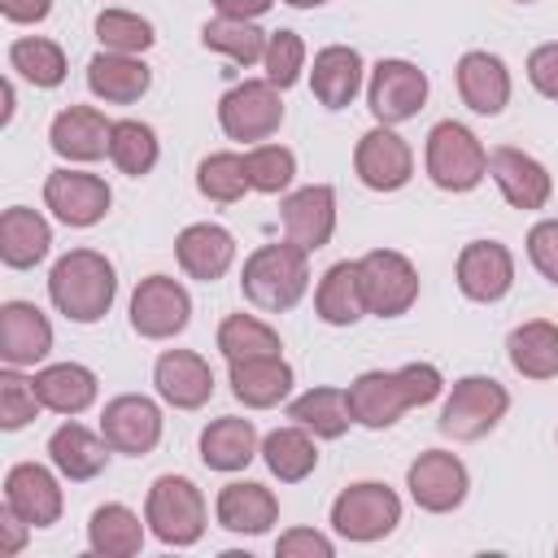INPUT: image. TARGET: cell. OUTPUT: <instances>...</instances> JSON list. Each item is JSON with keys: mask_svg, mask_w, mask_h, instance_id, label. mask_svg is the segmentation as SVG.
<instances>
[{"mask_svg": "<svg viewBox=\"0 0 558 558\" xmlns=\"http://www.w3.org/2000/svg\"><path fill=\"white\" fill-rule=\"evenodd\" d=\"M44 205H48L52 218L65 222V227H96V222L109 214L113 192H109V183H105L100 174L61 166V170H52V174L44 179Z\"/></svg>", "mask_w": 558, "mask_h": 558, "instance_id": "cell-12", "label": "cell"}, {"mask_svg": "<svg viewBox=\"0 0 558 558\" xmlns=\"http://www.w3.org/2000/svg\"><path fill=\"white\" fill-rule=\"evenodd\" d=\"M266 31L257 26V22H248V17H214V22H205L201 26V44L205 48H214V52H222V57H231L235 65H257L262 57H266Z\"/></svg>", "mask_w": 558, "mask_h": 558, "instance_id": "cell-39", "label": "cell"}, {"mask_svg": "<svg viewBox=\"0 0 558 558\" xmlns=\"http://www.w3.org/2000/svg\"><path fill=\"white\" fill-rule=\"evenodd\" d=\"M87 545L92 554H105V558H135L144 549V523L131 506L105 501L87 519Z\"/></svg>", "mask_w": 558, "mask_h": 558, "instance_id": "cell-36", "label": "cell"}, {"mask_svg": "<svg viewBox=\"0 0 558 558\" xmlns=\"http://www.w3.org/2000/svg\"><path fill=\"white\" fill-rule=\"evenodd\" d=\"M52 248V227L39 209H26V205H9L0 214V262L9 270H31L48 257Z\"/></svg>", "mask_w": 558, "mask_h": 558, "instance_id": "cell-29", "label": "cell"}, {"mask_svg": "<svg viewBox=\"0 0 558 558\" xmlns=\"http://www.w3.org/2000/svg\"><path fill=\"white\" fill-rule=\"evenodd\" d=\"M196 192H201L205 201L235 205L244 192H253L244 157H240V153H209V157L196 166Z\"/></svg>", "mask_w": 558, "mask_h": 558, "instance_id": "cell-42", "label": "cell"}, {"mask_svg": "<svg viewBox=\"0 0 558 558\" xmlns=\"http://www.w3.org/2000/svg\"><path fill=\"white\" fill-rule=\"evenodd\" d=\"M353 170L371 192H397L414 174V153L392 126H371L353 148Z\"/></svg>", "mask_w": 558, "mask_h": 558, "instance_id": "cell-15", "label": "cell"}, {"mask_svg": "<svg viewBox=\"0 0 558 558\" xmlns=\"http://www.w3.org/2000/svg\"><path fill=\"white\" fill-rule=\"evenodd\" d=\"M244 166H248L253 192H266V196L288 192L292 179H296V153L283 148V144H253L244 153Z\"/></svg>", "mask_w": 558, "mask_h": 558, "instance_id": "cell-44", "label": "cell"}, {"mask_svg": "<svg viewBox=\"0 0 558 558\" xmlns=\"http://www.w3.org/2000/svg\"><path fill=\"white\" fill-rule=\"evenodd\" d=\"M427 74L414 65V61H401V57H384L371 65V78H366V105L375 113V122L384 126H397V122H410L418 118V109L427 105Z\"/></svg>", "mask_w": 558, "mask_h": 558, "instance_id": "cell-8", "label": "cell"}, {"mask_svg": "<svg viewBox=\"0 0 558 558\" xmlns=\"http://www.w3.org/2000/svg\"><path fill=\"white\" fill-rule=\"evenodd\" d=\"M506 353L523 379H558V323L549 318L519 323L506 340Z\"/></svg>", "mask_w": 558, "mask_h": 558, "instance_id": "cell-34", "label": "cell"}, {"mask_svg": "<svg viewBox=\"0 0 558 558\" xmlns=\"http://www.w3.org/2000/svg\"><path fill=\"white\" fill-rule=\"evenodd\" d=\"M96 371L83 362H52L44 371H35V392L44 401V410L52 414H83L96 401Z\"/></svg>", "mask_w": 558, "mask_h": 558, "instance_id": "cell-33", "label": "cell"}, {"mask_svg": "<svg viewBox=\"0 0 558 558\" xmlns=\"http://www.w3.org/2000/svg\"><path fill=\"white\" fill-rule=\"evenodd\" d=\"M357 270H362L366 310L375 318H401L418 301V270H414V262L405 253H397V248H371V253L357 257Z\"/></svg>", "mask_w": 558, "mask_h": 558, "instance_id": "cell-9", "label": "cell"}, {"mask_svg": "<svg viewBox=\"0 0 558 558\" xmlns=\"http://www.w3.org/2000/svg\"><path fill=\"white\" fill-rule=\"evenodd\" d=\"M109 440L100 436V432H92V427H83V423H61L52 436H48V462L65 475V480H74V484H83V480H96L105 466H109Z\"/></svg>", "mask_w": 558, "mask_h": 558, "instance_id": "cell-27", "label": "cell"}, {"mask_svg": "<svg viewBox=\"0 0 558 558\" xmlns=\"http://www.w3.org/2000/svg\"><path fill=\"white\" fill-rule=\"evenodd\" d=\"M192 323V296L170 275H148L131 292V327L144 340H170Z\"/></svg>", "mask_w": 558, "mask_h": 558, "instance_id": "cell-11", "label": "cell"}, {"mask_svg": "<svg viewBox=\"0 0 558 558\" xmlns=\"http://www.w3.org/2000/svg\"><path fill=\"white\" fill-rule=\"evenodd\" d=\"M52 353V323L31 301L0 305V357L4 366H35Z\"/></svg>", "mask_w": 558, "mask_h": 558, "instance_id": "cell-21", "label": "cell"}, {"mask_svg": "<svg viewBox=\"0 0 558 558\" xmlns=\"http://www.w3.org/2000/svg\"><path fill=\"white\" fill-rule=\"evenodd\" d=\"M405 488L414 497L418 510L427 514H449L466 501L471 493V475H466V462L449 449H423L410 466H405Z\"/></svg>", "mask_w": 558, "mask_h": 558, "instance_id": "cell-10", "label": "cell"}, {"mask_svg": "<svg viewBox=\"0 0 558 558\" xmlns=\"http://www.w3.org/2000/svg\"><path fill=\"white\" fill-rule=\"evenodd\" d=\"M275 554L279 558H331L336 554V541L314 532V527H288L279 541H275Z\"/></svg>", "mask_w": 558, "mask_h": 558, "instance_id": "cell-48", "label": "cell"}, {"mask_svg": "<svg viewBox=\"0 0 558 558\" xmlns=\"http://www.w3.org/2000/svg\"><path fill=\"white\" fill-rule=\"evenodd\" d=\"M397 523H401V497L379 480H357L340 488L331 501V527L344 541L371 545V541H384Z\"/></svg>", "mask_w": 558, "mask_h": 558, "instance_id": "cell-6", "label": "cell"}, {"mask_svg": "<svg viewBox=\"0 0 558 558\" xmlns=\"http://www.w3.org/2000/svg\"><path fill=\"white\" fill-rule=\"evenodd\" d=\"M153 388L174 410H201L214 397V371L192 349H166L153 362Z\"/></svg>", "mask_w": 558, "mask_h": 558, "instance_id": "cell-20", "label": "cell"}, {"mask_svg": "<svg viewBox=\"0 0 558 558\" xmlns=\"http://www.w3.org/2000/svg\"><path fill=\"white\" fill-rule=\"evenodd\" d=\"M279 218H283V240L301 244L305 253L323 248L336 235V187L310 183V187L288 192L279 205Z\"/></svg>", "mask_w": 558, "mask_h": 558, "instance_id": "cell-17", "label": "cell"}, {"mask_svg": "<svg viewBox=\"0 0 558 558\" xmlns=\"http://www.w3.org/2000/svg\"><path fill=\"white\" fill-rule=\"evenodd\" d=\"M488 174H493V183H497V192L506 196L510 209L532 214V209H545L549 196H554L549 170L532 153H523V148H510V144L493 148L488 153Z\"/></svg>", "mask_w": 558, "mask_h": 558, "instance_id": "cell-16", "label": "cell"}, {"mask_svg": "<svg viewBox=\"0 0 558 558\" xmlns=\"http://www.w3.org/2000/svg\"><path fill=\"white\" fill-rule=\"evenodd\" d=\"M153 87V70L131 52H96L87 61V92L105 105H135Z\"/></svg>", "mask_w": 558, "mask_h": 558, "instance_id": "cell-26", "label": "cell"}, {"mask_svg": "<svg viewBox=\"0 0 558 558\" xmlns=\"http://www.w3.org/2000/svg\"><path fill=\"white\" fill-rule=\"evenodd\" d=\"M527 262L558 288V218H541L527 231Z\"/></svg>", "mask_w": 558, "mask_h": 558, "instance_id": "cell-47", "label": "cell"}, {"mask_svg": "<svg viewBox=\"0 0 558 558\" xmlns=\"http://www.w3.org/2000/svg\"><path fill=\"white\" fill-rule=\"evenodd\" d=\"M318 436L305 432L301 423H288V427H275L262 436V462L270 466V475L279 484H301L314 466H318Z\"/></svg>", "mask_w": 558, "mask_h": 558, "instance_id": "cell-35", "label": "cell"}, {"mask_svg": "<svg viewBox=\"0 0 558 558\" xmlns=\"http://www.w3.org/2000/svg\"><path fill=\"white\" fill-rule=\"evenodd\" d=\"M96 39H100L105 52L140 57V52H148L157 44V31H153L148 17H140L131 9H105V13H96Z\"/></svg>", "mask_w": 558, "mask_h": 558, "instance_id": "cell-43", "label": "cell"}, {"mask_svg": "<svg viewBox=\"0 0 558 558\" xmlns=\"http://www.w3.org/2000/svg\"><path fill=\"white\" fill-rule=\"evenodd\" d=\"M453 279H458V292L466 301L493 305L514 288V253L501 240H471L458 253Z\"/></svg>", "mask_w": 558, "mask_h": 558, "instance_id": "cell-14", "label": "cell"}, {"mask_svg": "<svg viewBox=\"0 0 558 558\" xmlns=\"http://www.w3.org/2000/svg\"><path fill=\"white\" fill-rule=\"evenodd\" d=\"M109 135H113V122L100 109H92V105H70L48 126L52 153L65 157V161H78V166L100 161L109 153Z\"/></svg>", "mask_w": 558, "mask_h": 558, "instance_id": "cell-22", "label": "cell"}, {"mask_svg": "<svg viewBox=\"0 0 558 558\" xmlns=\"http://www.w3.org/2000/svg\"><path fill=\"white\" fill-rule=\"evenodd\" d=\"M423 166H427V179L440 192H471L488 174V153H484V144H480V135L471 126L445 118V122H436L427 131Z\"/></svg>", "mask_w": 558, "mask_h": 558, "instance_id": "cell-4", "label": "cell"}, {"mask_svg": "<svg viewBox=\"0 0 558 558\" xmlns=\"http://www.w3.org/2000/svg\"><path fill=\"white\" fill-rule=\"evenodd\" d=\"M397 375H401V384L410 392V405H432L440 397V388H445V379H440V371L432 362H405V366H397Z\"/></svg>", "mask_w": 558, "mask_h": 558, "instance_id": "cell-50", "label": "cell"}, {"mask_svg": "<svg viewBox=\"0 0 558 558\" xmlns=\"http://www.w3.org/2000/svg\"><path fill=\"white\" fill-rule=\"evenodd\" d=\"M9 70L22 74L31 87H61L70 65H65V52L57 39H44V35H17L9 44Z\"/></svg>", "mask_w": 558, "mask_h": 558, "instance_id": "cell-38", "label": "cell"}, {"mask_svg": "<svg viewBox=\"0 0 558 558\" xmlns=\"http://www.w3.org/2000/svg\"><path fill=\"white\" fill-rule=\"evenodd\" d=\"M366 83V65H362V52L349 48V44H327L314 52V70H310V87L318 96L323 109H344L353 105V96L362 92Z\"/></svg>", "mask_w": 558, "mask_h": 558, "instance_id": "cell-25", "label": "cell"}, {"mask_svg": "<svg viewBox=\"0 0 558 558\" xmlns=\"http://www.w3.org/2000/svg\"><path fill=\"white\" fill-rule=\"evenodd\" d=\"M26 532H31V523L26 519H17L9 506L0 510V554L9 558V554H17L22 545H26Z\"/></svg>", "mask_w": 558, "mask_h": 558, "instance_id": "cell-52", "label": "cell"}, {"mask_svg": "<svg viewBox=\"0 0 558 558\" xmlns=\"http://www.w3.org/2000/svg\"><path fill=\"white\" fill-rule=\"evenodd\" d=\"M314 314L327 327H353L366 310V292H362V270L357 262H336L323 270L318 288H314Z\"/></svg>", "mask_w": 558, "mask_h": 558, "instance_id": "cell-32", "label": "cell"}, {"mask_svg": "<svg viewBox=\"0 0 558 558\" xmlns=\"http://www.w3.org/2000/svg\"><path fill=\"white\" fill-rule=\"evenodd\" d=\"M527 83H532L545 100H558V39L536 44V48L527 52Z\"/></svg>", "mask_w": 558, "mask_h": 558, "instance_id": "cell-49", "label": "cell"}, {"mask_svg": "<svg viewBox=\"0 0 558 558\" xmlns=\"http://www.w3.org/2000/svg\"><path fill=\"white\" fill-rule=\"evenodd\" d=\"M214 514L227 532L235 536H262L270 532V523L279 519V497L266 488V484H253V480H235L218 493L214 501Z\"/></svg>", "mask_w": 558, "mask_h": 558, "instance_id": "cell-28", "label": "cell"}, {"mask_svg": "<svg viewBox=\"0 0 558 558\" xmlns=\"http://www.w3.org/2000/svg\"><path fill=\"white\" fill-rule=\"evenodd\" d=\"M174 257H179L187 279L214 283L235 262V235L227 227H218V222H192V227H183L174 235Z\"/></svg>", "mask_w": 558, "mask_h": 558, "instance_id": "cell-24", "label": "cell"}, {"mask_svg": "<svg viewBox=\"0 0 558 558\" xmlns=\"http://www.w3.org/2000/svg\"><path fill=\"white\" fill-rule=\"evenodd\" d=\"M100 436L109 440L113 453L144 458L161 440V405L153 397H144V392H122V397L105 401V410H100Z\"/></svg>", "mask_w": 558, "mask_h": 558, "instance_id": "cell-13", "label": "cell"}, {"mask_svg": "<svg viewBox=\"0 0 558 558\" xmlns=\"http://www.w3.org/2000/svg\"><path fill=\"white\" fill-rule=\"evenodd\" d=\"M39 410H44V401H39V392H35V379H26L22 366H4V371H0V427H4V432H17V427H26Z\"/></svg>", "mask_w": 558, "mask_h": 558, "instance_id": "cell-45", "label": "cell"}, {"mask_svg": "<svg viewBox=\"0 0 558 558\" xmlns=\"http://www.w3.org/2000/svg\"><path fill=\"white\" fill-rule=\"evenodd\" d=\"M118 296V270L96 248H70L52 262L48 275V301L70 323H100L113 310Z\"/></svg>", "mask_w": 558, "mask_h": 558, "instance_id": "cell-1", "label": "cell"}, {"mask_svg": "<svg viewBox=\"0 0 558 558\" xmlns=\"http://www.w3.org/2000/svg\"><path fill=\"white\" fill-rule=\"evenodd\" d=\"M262 453V440H257V427L253 418H240V414H222L214 418L205 432H201V462L209 471H244L253 458Z\"/></svg>", "mask_w": 558, "mask_h": 558, "instance_id": "cell-31", "label": "cell"}, {"mask_svg": "<svg viewBox=\"0 0 558 558\" xmlns=\"http://www.w3.org/2000/svg\"><path fill=\"white\" fill-rule=\"evenodd\" d=\"M288 418L301 423L305 432H314L318 440H340L349 432V423H353L349 392L318 384V388H310V392H301V397L288 401Z\"/></svg>", "mask_w": 558, "mask_h": 558, "instance_id": "cell-37", "label": "cell"}, {"mask_svg": "<svg viewBox=\"0 0 558 558\" xmlns=\"http://www.w3.org/2000/svg\"><path fill=\"white\" fill-rule=\"evenodd\" d=\"M506 410H510V392L493 375H462L449 388L436 427L449 440H480L506 418Z\"/></svg>", "mask_w": 558, "mask_h": 558, "instance_id": "cell-5", "label": "cell"}, {"mask_svg": "<svg viewBox=\"0 0 558 558\" xmlns=\"http://www.w3.org/2000/svg\"><path fill=\"white\" fill-rule=\"evenodd\" d=\"M205 497L187 475H157L144 497V523L161 545L187 549L205 536Z\"/></svg>", "mask_w": 558, "mask_h": 558, "instance_id": "cell-3", "label": "cell"}, {"mask_svg": "<svg viewBox=\"0 0 558 558\" xmlns=\"http://www.w3.org/2000/svg\"><path fill=\"white\" fill-rule=\"evenodd\" d=\"M4 506L17 519H26L31 527H52L61 519V510H65V497H61V484H57V475L48 466L17 462L4 475Z\"/></svg>", "mask_w": 558, "mask_h": 558, "instance_id": "cell-18", "label": "cell"}, {"mask_svg": "<svg viewBox=\"0 0 558 558\" xmlns=\"http://www.w3.org/2000/svg\"><path fill=\"white\" fill-rule=\"evenodd\" d=\"M231 366V392L240 405L248 410H270L279 401H288L292 392V366L283 362V353L275 357H244V362H227Z\"/></svg>", "mask_w": 558, "mask_h": 558, "instance_id": "cell-30", "label": "cell"}, {"mask_svg": "<svg viewBox=\"0 0 558 558\" xmlns=\"http://www.w3.org/2000/svg\"><path fill=\"white\" fill-rule=\"evenodd\" d=\"M292 9H318V4H327V0H288Z\"/></svg>", "mask_w": 558, "mask_h": 558, "instance_id": "cell-55", "label": "cell"}, {"mask_svg": "<svg viewBox=\"0 0 558 558\" xmlns=\"http://www.w3.org/2000/svg\"><path fill=\"white\" fill-rule=\"evenodd\" d=\"M344 392H349L353 423H362V427H371V432H384V427H392L405 410H414V405H410V392H405V384H401L397 371H362Z\"/></svg>", "mask_w": 558, "mask_h": 558, "instance_id": "cell-23", "label": "cell"}, {"mask_svg": "<svg viewBox=\"0 0 558 558\" xmlns=\"http://www.w3.org/2000/svg\"><path fill=\"white\" fill-rule=\"evenodd\" d=\"M240 288H244V301L248 305H257L266 314H283L310 288V253L301 244H292V240L262 244V248H253L244 257Z\"/></svg>", "mask_w": 558, "mask_h": 558, "instance_id": "cell-2", "label": "cell"}, {"mask_svg": "<svg viewBox=\"0 0 558 558\" xmlns=\"http://www.w3.org/2000/svg\"><path fill=\"white\" fill-rule=\"evenodd\" d=\"M270 4H275V0H214V9H218L222 17H248V22H257Z\"/></svg>", "mask_w": 558, "mask_h": 558, "instance_id": "cell-53", "label": "cell"}, {"mask_svg": "<svg viewBox=\"0 0 558 558\" xmlns=\"http://www.w3.org/2000/svg\"><path fill=\"white\" fill-rule=\"evenodd\" d=\"M0 92H4V118H0V122H13V83L4 78V87H0Z\"/></svg>", "mask_w": 558, "mask_h": 558, "instance_id": "cell-54", "label": "cell"}, {"mask_svg": "<svg viewBox=\"0 0 558 558\" xmlns=\"http://www.w3.org/2000/svg\"><path fill=\"white\" fill-rule=\"evenodd\" d=\"M262 65H266V78H270L279 92H288V87L301 78V70H305V39H301L296 31H270Z\"/></svg>", "mask_w": 558, "mask_h": 558, "instance_id": "cell-46", "label": "cell"}, {"mask_svg": "<svg viewBox=\"0 0 558 558\" xmlns=\"http://www.w3.org/2000/svg\"><path fill=\"white\" fill-rule=\"evenodd\" d=\"M0 13L4 22H17V26H35L52 13V0H0Z\"/></svg>", "mask_w": 558, "mask_h": 558, "instance_id": "cell-51", "label": "cell"}, {"mask_svg": "<svg viewBox=\"0 0 558 558\" xmlns=\"http://www.w3.org/2000/svg\"><path fill=\"white\" fill-rule=\"evenodd\" d=\"M218 126L227 140L262 144L283 126V100L270 78H244L222 92L218 100Z\"/></svg>", "mask_w": 558, "mask_h": 558, "instance_id": "cell-7", "label": "cell"}, {"mask_svg": "<svg viewBox=\"0 0 558 558\" xmlns=\"http://www.w3.org/2000/svg\"><path fill=\"white\" fill-rule=\"evenodd\" d=\"M453 78H458L462 105H466L471 113H480V118H497V113L510 105V92H514V87H510L506 61H501L497 52H484V48L462 52Z\"/></svg>", "mask_w": 558, "mask_h": 558, "instance_id": "cell-19", "label": "cell"}, {"mask_svg": "<svg viewBox=\"0 0 558 558\" xmlns=\"http://www.w3.org/2000/svg\"><path fill=\"white\" fill-rule=\"evenodd\" d=\"M157 157H161V144H157V131H153L148 122H140V118H122V122H113V135H109V161H113L122 174L144 179V174H153Z\"/></svg>", "mask_w": 558, "mask_h": 558, "instance_id": "cell-40", "label": "cell"}, {"mask_svg": "<svg viewBox=\"0 0 558 558\" xmlns=\"http://www.w3.org/2000/svg\"><path fill=\"white\" fill-rule=\"evenodd\" d=\"M283 349L279 331L266 327L257 314H227L218 323V353L227 362H244V357H275Z\"/></svg>", "mask_w": 558, "mask_h": 558, "instance_id": "cell-41", "label": "cell"}, {"mask_svg": "<svg viewBox=\"0 0 558 558\" xmlns=\"http://www.w3.org/2000/svg\"><path fill=\"white\" fill-rule=\"evenodd\" d=\"M514 4H536V0H514Z\"/></svg>", "mask_w": 558, "mask_h": 558, "instance_id": "cell-56", "label": "cell"}]
</instances>
